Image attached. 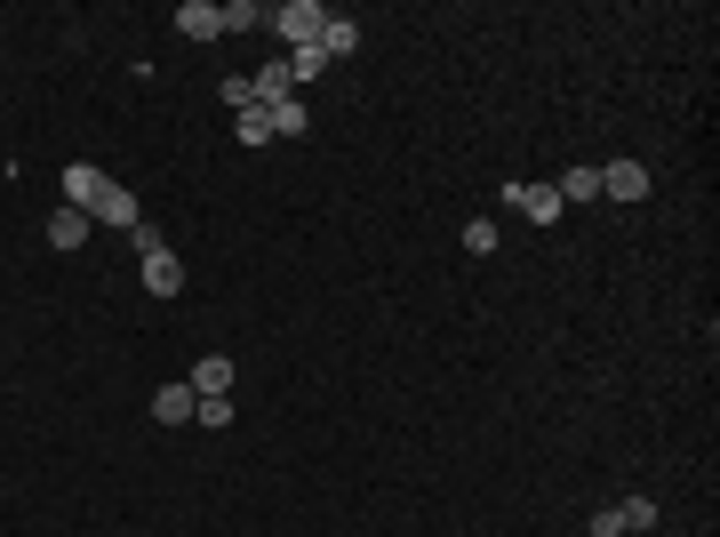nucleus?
<instances>
[{"instance_id":"nucleus-1","label":"nucleus","mask_w":720,"mask_h":537,"mask_svg":"<svg viewBox=\"0 0 720 537\" xmlns=\"http://www.w3.org/2000/svg\"><path fill=\"white\" fill-rule=\"evenodd\" d=\"M321 24H328L321 0H281V9L264 17V32H281V41H296V49H321Z\"/></svg>"},{"instance_id":"nucleus-2","label":"nucleus","mask_w":720,"mask_h":537,"mask_svg":"<svg viewBox=\"0 0 720 537\" xmlns=\"http://www.w3.org/2000/svg\"><path fill=\"white\" fill-rule=\"evenodd\" d=\"M504 200H512V209H521L529 225H561V217H568L553 185H504Z\"/></svg>"},{"instance_id":"nucleus-3","label":"nucleus","mask_w":720,"mask_h":537,"mask_svg":"<svg viewBox=\"0 0 720 537\" xmlns=\"http://www.w3.org/2000/svg\"><path fill=\"white\" fill-rule=\"evenodd\" d=\"M113 177L96 169V161H73V169H64V209H96V193H105Z\"/></svg>"},{"instance_id":"nucleus-4","label":"nucleus","mask_w":720,"mask_h":537,"mask_svg":"<svg viewBox=\"0 0 720 537\" xmlns=\"http://www.w3.org/2000/svg\"><path fill=\"white\" fill-rule=\"evenodd\" d=\"M136 217H145V209H136V193L128 185H105V193H96V209H88V225H136Z\"/></svg>"},{"instance_id":"nucleus-5","label":"nucleus","mask_w":720,"mask_h":537,"mask_svg":"<svg viewBox=\"0 0 720 537\" xmlns=\"http://www.w3.org/2000/svg\"><path fill=\"white\" fill-rule=\"evenodd\" d=\"M177 32H185V41H217V32H225V9H217V0H185V9H177Z\"/></svg>"},{"instance_id":"nucleus-6","label":"nucleus","mask_w":720,"mask_h":537,"mask_svg":"<svg viewBox=\"0 0 720 537\" xmlns=\"http://www.w3.org/2000/svg\"><path fill=\"white\" fill-rule=\"evenodd\" d=\"M145 289H153V297H177V289H185L177 249H145Z\"/></svg>"},{"instance_id":"nucleus-7","label":"nucleus","mask_w":720,"mask_h":537,"mask_svg":"<svg viewBox=\"0 0 720 537\" xmlns=\"http://www.w3.org/2000/svg\"><path fill=\"white\" fill-rule=\"evenodd\" d=\"M217 393H232V361L225 353H200L192 361V401H217Z\"/></svg>"},{"instance_id":"nucleus-8","label":"nucleus","mask_w":720,"mask_h":537,"mask_svg":"<svg viewBox=\"0 0 720 537\" xmlns=\"http://www.w3.org/2000/svg\"><path fill=\"white\" fill-rule=\"evenodd\" d=\"M601 193H608V200H640V193H648V169H640V161H608V169H601Z\"/></svg>"},{"instance_id":"nucleus-9","label":"nucleus","mask_w":720,"mask_h":537,"mask_svg":"<svg viewBox=\"0 0 720 537\" xmlns=\"http://www.w3.org/2000/svg\"><path fill=\"white\" fill-rule=\"evenodd\" d=\"M192 410H200L192 385H160V393H153V417H160V425H192Z\"/></svg>"},{"instance_id":"nucleus-10","label":"nucleus","mask_w":720,"mask_h":537,"mask_svg":"<svg viewBox=\"0 0 720 537\" xmlns=\"http://www.w3.org/2000/svg\"><path fill=\"white\" fill-rule=\"evenodd\" d=\"M353 49H361V24H353V17H328V24H321V56L336 64V56H353Z\"/></svg>"},{"instance_id":"nucleus-11","label":"nucleus","mask_w":720,"mask_h":537,"mask_svg":"<svg viewBox=\"0 0 720 537\" xmlns=\"http://www.w3.org/2000/svg\"><path fill=\"white\" fill-rule=\"evenodd\" d=\"M553 193H561V209H576V200H601V169H568V177H553Z\"/></svg>"},{"instance_id":"nucleus-12","label":"nucleus","mask_w":720,"mask_h":537,"mask_svg":"<svg viewBox=\"0 0 720 537\" xmlns=\"http://www.w3.org/2000/svg\"><path fill=\"white\" fill-rule=\"evenodd\" d=\"M49 241H56V249H81V241H88V209H56V217H49Z\"/></svg>"},{"instance_id":"nucleus-13","label":"nucleus","mask_w":720,"mask_h":537,"mask_svg":"<svg viewBox=\"0 0 720 537\" xmlns=\"http://www.w3.org/2000/svg\"><path fill=\"white\" fill-rule=\"evenodd\" d=\"M264 0H225V32H264Z\"/></svg>"},{"instance_id":"nucleus-14","label":"nucleus","mask_w":720,"mask_h":537,"mask_svg":"<svg viewBox=\"0 0 720 537\" xmlns=\"http://www.w3.org/2000/svg\"><path fill=\"white\" fill-rule=\"evenodd\" d=\"M232 137L249 145V153H264V145H272V113H240V121H232Z\"/></svg>"},{"instance_id":"nucleus-15","label":"nucleus","mask_w":720,"mask_h":537,"mask_svg":"<svg viewBox=\"0 0 720 537\" xmlns=\"http://www.w3.org/2000/svg\"><path fill=\"white\" fill-rule=\"evenodd\" d=\"M304 128H313V113H304L296 96H289V105H272V137H304Z\"/></svg>"},{"instance_id":"nucleus-16","label":"nucleus","mask_w":720,"mask_h":537,"mask_svg":"<svg viewBox=\"0 0 720 537\" xmlns=\"http://www.w3.org/2000/svg\"><path fill=\"white\" fill-rule=\"evenodd\" d=\"M616 514H625V537H633V529H657V497H625Z\"/></svg>"},{"instance_id":"nucleus-17","label":"nucleus","mask_w":720,"mask_h":537,"mask_svg":"<svg viewBox=\"0 0 720 537\" xmlns=\"http://www.w3.org/2000/svg\"><path fill=\"white\" fill-rule=\"evenodd\" d=\"M192 425H209V433H225V425H232V393H217V401H200V410H192Z\"/></svg>"},{"instance_id":"nucleus-18","label":"nucleus","mask_w":720,"mask_h":537,"mask_svg":"<svg viewBox=\"0 0 720 537\" xmlns=\"http://www.w3.org/2000/svg\"><path fill=\"white\" fill-rule=\"evenodd\" d=\"M217 89H225V105H232V113H257V89H249V73H232V81H217Z\"/></svg>"},{"instance_id":"nucleus-19","label":"nucleus","mask_w":720,"mask_h":537,"mask_svg":"<svg viewBox=\"0 0 720 537\" xmlns=\"http://www.w3.org/2000/svg\"><path fill=\"white\" fill-rule=\"evenodd\" d=\"M465 249L489 257V249H497V217H472V225H465Z\"/></svg>"},{"instance_id":"nucleus-20","label":"nucleus","mask_w":720,"mask_h":537,"mask_svg":"<svg viewBox=\"0 0 720 537\" xmlns=\"http://www.w3.org/2000/svg\"><path fill=\"white\" fill-rule=\"evenodd\" d=\"M585 529H593V537H625V514H616V506H601V514H593Z\"/></svg>"}]
</instances>
